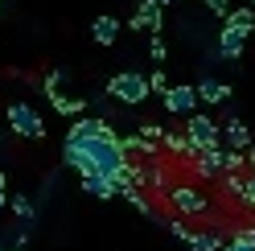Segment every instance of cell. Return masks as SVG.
I'll return each instance as SVG.
<instances>
[{
	"label": "cell",
	"instance_id": "cell-34",
	"mask_svg": "<svg viewBox=\"0 0 255 251\" xmlns=\"http://www.w3.org/2000/svg\"><path fill=\"white\" fill-rule=\"evenodd\" d=\"M0 251H21V247H0Z\"/></svg>",
	"mask_w": 255,
	"mask_h": 251
},
{
	"label": "cell",
	"instance_id": "cell-36",
	"mask_svg": "<svg viewBox=\"0 0 255 251\" xmlns=\"http://www.w3.org/2000/svg\"><path fill=\"white\" fill-rule=\"evenodd\" d=\"M161 4H177V0H161Z\"/></svg>",
	"mask_w": 255,
	"mask_h": 251
},
{
	"label": "cell",
	"instance_id": "cell-5",
	"mask_svg": "<svg viewBox=\"0 0 255 251\" xmlns=\"http://www.w3.org/2000/svg\"><path fill=\"white\" fill-rule=\"evenodd\" d=\"M222 152H227L222 144H210V148H194V152L185 156L189 169H194V177H198L202 185H206V181H214V177L222 173Z\"/></svg>",
	"mask_w": 255,
	"mask_h": 251
},
{
	"label": "cell",
	"instance_id": "cell-37",
	"mask_svg": "<svg viewBox=\"0 0 255 251\" xmlns=\"http://www.w3.org/2000/svg\"><path fill=\"white\" fill-rule=\"evenodd\" d=\"M251 8H255V0H251Z\"/></svg>",
	"mask_w": 255,
	"mask_h": 251
},
{
	"label": "cell",
	"instance_id": "cell-18",
	"mask_svg": "<svg viewBox=\"0 0 255 251\" xmlns=\"http://www.w3.org/2000/svg\"><path fill=\"white\" fill-rule=\"evenodd\" d=\"M222 243H227V239H222V235L210 227V231H198V235H189V251H222Z\"/></svg>",
	"mask_w": 255,
	"mask_h": 251
},
{
	"label": "cell",
	"instance_id": "cell-29",
	"mask_svg": "<svg viewBox=\"0 0 255 251\" xmlns=\"http://www.w3.org/2000/svg\"><path fill=\"white\" fill-rule=\"evenodd\" d=\"M206 8H210L214 17H227V12H231V0H206Z\"/></svg>",
	"mask_w": 255,
	"mask_h": 251
},
{
	"label": "cell",
	"instance_id": "cell-16",
	"mask_svg": "<svg viewBox=\"0 0 255 251\" xmlns=\"http://www.w3.org/2000/svg\"><path fill=\"white\" fill-rule=\"evenodd\" d=\"M161 152L165 156H189V152H194V148H189V140H185V128H165Z\"/></svg>",
	"mask_w": 255,
	"mask_h": 251
},
{
	"label": "cell",
	"instance_id": "cell-25",
	"mask_svg": "<svg viewBox=\"0 0 255 251\" xmlns=\"http://www.w3.org/2000/svg\"><path fill=\"white\" fill-rule=\"evenodd\" d=\"M169 231H173V239H181V243H189V235H194V231H189L185 223H181V218H169V223H165Z\"/></svg>",
	"mask_w": 255,
	"mask_h": 251
},
{
	"label": "cell",
	"instance_id": "cell-1",
	"mask_svg": "<svg viewBox=\"0 0 255 251\" xmlns=\"http://www.w3.org/2000/svg\"><path fill=\"white\" fill-rule=\"evenodd\" d=\"M62 161L78 173H99V177H111L116 169L128 161V152L120 148V132L111 128L103 116H74L70 120V132L62 140Z\"/></svg>",
	"mask_w": 255,
	"mask_h": 251
},
{
	"label": "cell",
	"instance_id": "cell-20",
	"mask_svg": "<svg viewBox=\"0 0 255 251\" xmlns=\"http://www.w3.org/2000/svg\"><path fill=\"white\" fill-rule=\"evenodd\" d=\"M8 206H12V214H17V218H21L25 227H33V218H37V210H33V202H29L25 194H12V198H8Z\"/></svg>",
	"mask_w": 255,
	"mask_h": 251
},
{
	"label": "cell",
	"instance_id": "cell-4",
	"mask_svg": "<svg viewBox=\"0 0 255 251\" xmlns=\"http://www.w3.org/2000/svg\"><path fill=\"white\" fill-rule=\"evenodd\" d=\"M4 124H8V132H17L21 140H45V120L37 116V107H29L25 99L4 107Z\"/></svg>",
	"mask_w": 255,
	"mask_h": 251
},
{
	"label": "cell",
	"instance_id": "cell-33",
	"mask_svg": "<svg viewBox=\"0 0 255 251\" xmlns=\"http://www.w3.org/2000/svg\"><path fill=\"white\" fill-rule=\"evenodd\" d=\"M0 148H4V128H0Z\"/></svg>",
	"mask_w": 255,
	"mask_h": 251
},
{
	"label": "cell",
	"instance_id": "cell-35",
	"mask_svg": "<svg viewBox=\"0 0 255 251\" xmlns=\"http://www.w3.org/2000/svg\"><path fill=\"white\" fill-rule=\"evenodd\" d=\"M0 17H4V0H0Z\"/></svg>",
	"mask_w": 255,
	"mask_h": 251
},
{
	"label": "cell",
	"instance_id": "cell-2",
	"mask_svg": "<svg viewBox=\"0 0 255 251\" xmlns=\"http://www.w3.org/2000/svg\"><path fill=\"white\" fill-rule=\"evenodd\" d=\"M161 202H169L181 218H210V214H214V202H210V194L202 190L198 177H194V181H177V185L169 181V190H165Z\"/></svg>",
	"mask_w": 255,
	"mask_h": 251
},
{
	"label": "cell",
	"instance_id": "cell-17",
	"mask_svg": "<svg viewBox=\"0 0 255 251\" xmlns=\"http://www.w3.org/2000/svg\"><path fill=\"white\" fill-rule=\"evenodd\" d=\"M214 181H218V194L227 198V202L243 206V173H218Z\"/></svg>",
	"mask_w": 255,
	"mask_h": 251
},
{
	"label": "cell",
	"instance_id": "cell-24",
	"mask_svg": "<svg viewBox=\"0 0 255 251\" xmlns=\"http://www.w3.org/2000/svg\"><path fill=\"white\" fill-rule=\"evenodd\" d=\"M243 206H247V210H255V173H247V177H243Z\"/></svg>",
	"mask_w": 255,
	"mask_h": 251
},
{
	"label": "cell",
	"instance_id": "cell-14",
	"mask_svg": "<svg viewBox=\"0 0 255 251\" xmlns=\"http://www.w3.org/2000/svg\"><path fill=\"white\" fill-rule=\"evenodd\" d=\"M120 198L132 206L136 214H148V218H156V206H152V198H148V190H140V185H124L120 190Z\"/></svg>",
	"mask_w": 255,
	"mask_h": 251
},
{
	"label": "cell",
	"instance_id": "cell-31",
	"mask_svg": "<svg viewBox=\"0 0 255 251\" xmlns=\"http://www.w3.org/2000/svg\"><path fill=\"white\" fill-rule=\"evenodd\" d=\"M247 173H255V144L247 148Z\"/></svg>",
	"mask_w": 255,
	"mask_h": 251
},
{
	"label": "cell",
	"instance_id": "cell-30",
	"mask_svg": "<svg viewBox=\"0 0 255 251\" xmlns=\"http://www.w3.org/2000/svg\"><path fill=\"white\" fill-rule=\"evenodd\" d=\"M4 202H8V181H4V173H0V214H4Z\"/></svg>",
	"mask_w": 255,
	"mask_h": 251
},
{
	"label": "cell",
	"instance_id": "cell-23",
	"mask_svg": "<svg viewBox=\"0 0 255 251\" xmlns=\"http://www.w3.org/2000/svg\"><path fill=\"white\" fill-rule=\"evenodd\" d=\"M148 87H152V95H165V91H169V78H165V70H152V74H148Z\"/></svg>",
	"mask_w": 255,
	"mask_h": 251
},
{
	"label": "cell",
	"instance_id": "cell-3",
	"mask_svg": "<svg viewBox=\"0 0 255 251\" xmlns=\"http://www.w3.org/2000/svg\"><path fill=\"white\" fill-rule=\"evenodd\" d=\"M103 91H107L111 99H120V103H132V107H140V103L152 95L148 74H140V70H120V74H111Z\"/></svg>",
	"mask_w": 255,
	"mask_h": 251
},
{
	"label": "cell",
	"instance_id": "cell-21",
	"mask_svg": "<svg viewBox=\"0 0 255 251\" xmlns=\"http://www.w3.org/2000/svg\"><path fill=\"white\" fill-rule=\"evenodd\" d=\"M247 169V148H227L222 152V173H243Z\"/></svg>",
	"mask_w": 255,
	"mask_h": 251
},
{
	"label": "cell",
	"instance_id": "cell-7",
	"mask_svg": "<svg viewBox=\"0 0 255 251\" xmlns=\"http://www.w3.org/2000/svg\"><path fill=\"white\" fill-rule=\"evenodd\" d=\"M161 99H165V112H169V116H189V112H198V91H194V83L169 87Z\"/></svg>",
	"mask_w": 255,
	"mask_h": 251
},
{
	"label": "cell",
	"instance_id": "cell-9",
	"mask_svg": "<svg viewBox=\"0 0 255 251\" xmlns=\"http://www.w3.org/2000/svg\"><path fill=\"white\" fill-rule=\"evenodd\" d=\"M218 140H222V148H251V144H255L251 128H247L239 116H231L227 124H218Z\"/></svg>",
	"mask_w": 255,
	"mask_h": 251
},
{
	"label": "cell",
	"instance_id": "cell-22",
	"mask_svg": "<svg viewBox=\"0 0 255 251\" xmlns=\"http://www.w3.org/2000/svg\"><path fill=\"white\" fill-rule=\"evenodd\" d=\"M222 251H255V243H251L247 227H239V231H235V239H231V243H222Z\"/></svg>",
	"mask_w": 255,
	"mask_h": 251
},
{
	"label": "cell",
	"instance_id": "cell-6",
	"mask_svg": "<svg viewBox=\"0 0 255 251\" xmlns=\"http://www.w3.org/2000/svg\"><path fill=\"white\" fill-rule=\"evenodd\" d=\"M185 140H189V148L222 144V140H218V124H214L210 116H202V112H189V116H185Z\"/></svg>",
	"mask_w": 255,
	"mask_h": 251
},
{
	"label": "cell",
	"instance_id": "cell-19",
	"mask_svg": "<svg viewBox=\"0 0 255 251\" xmlns=\"http://www.w3.org/2000/svg\"><path fill=\"white\" fill-rule=\"evenodd\" d=\"M50 103H54V112H58V116H66V120H74V116H83V112H87V103H83V99H66L62 91H58V95H50Z\"/></svg>",
	"mask_w": 255,
	"mask_h": 251
},
{
	"label": "cell",
	"instance_id": "cell-15",
	"mask_svg": "<svg viewBox=\"0 0 255 251\" xmlns=\"http://www.w3.org/2000/svg\"><path fill=\"white\" fill-rule=\"evenodd\" d=\"M222 25H231L235 33L251 37V33H255V8H251V4H243V8H231L227 17H222Z\"/></svg>",
	"mask_w": 255,
	"mask_h": 251
},
{
	"label": "cell",
	"instance_id": "cell-8",
	"mask_svg": "<svg viewBox=\"0 0 255 251\" xmlns=\"http://www.w3.org/2000/svg\"><path fill=\"white\" fill-rule=\"evenodd\" d=\"M161 25H165V4L161 0H140L132 8V21H128V29H148V33H156Z\"/></svg>",
	"mask_w": 255,
	"mask_h": 251
},
{
	"label": "cell",
	"instance_id": "cell-28",
	"mask_svg": "<svg viewBox=\"0 0 255 251\" xmlns=\"http://www.w3.org/2000/svg\"><path fill=\"white\" fill-rule=\"evenodd\" d=\"M58 91H62V70L45 74V95H58Z\"/></svg>",
	"mask_w": 255,
	"mask_h": 251
},
{
	"label": "cell",
	"instance_id": "cell-12",
	"mask_svg": "<svg viewBox=\"0 0 255 251\" xmlns=\"http://www.w3.org/2000/svg\"><path fill=\"white\" fill-rule=\"evenodd\" d=\"M120 29H124V25H120L116 17H111V12H103V17H95V21H91V37L99 41V45H116Z\"/></svg>",
	"mask_w": 255,
	"mask_h": 251
},
{
	"label": "cell",
	"instance_id": "cell-26",
	"mask_svg": "<svg viewBox=\"0 0 255 251\" xmlns=\"http://www.w3.org/2000/svg\"><path fill=\"white\" fill-rule=\"evenodd\" d=\"M148 54H152V62H165V58H169V45L152 33V41H148Z\"/></svg>",
	"mask_w": 255,
	"mask_h": 251
},
{
	"label": "cell",
	"instance_id": "cell-32",
	"mask_svg": "<svg viewBox=\"0 0 255 251\" xmlns=\"http://www.w3.org/2000/svg\"><path fill=\"white\" fill-rule=\"evenodd\" d=\"M247 227V235H251V243H255V223H243Z\"/></svg>",
	"mask_w": 255,
	"mask_h": 251
},
{
	"label": "cell",
	"instance_id": "cell-11",
	"mask_svg": "<svg viewBox=\"0 0 255 251\" xmlns=\"http://www.w3.org/2000/svg\"><path fill=\"white\" fill-rule=\"evenodd\" d=\"M194 91H198V103H206V107H218L231 99V87L218 83V78H202V83H194Z\"/></svg>",
	"mask_w": 255,
	"mask_h": 251
},
{
	"label": "cell",
	"instance_id": "cell-13",
	"mask_svg": "<svg viewBox=\"0 0 255 251\" xmlns=\"http://www.w3.org/2000/svg\"><path fill=\"white\" fill-rule=\"evenodd\" d=\"M83 190H87L91 198H103V202L120 198V185H116V177H99V173H87V177H83Z\"/></svg>",
	"mask_w": 255,
	"mask_h": 251
},
{
	"label": "cell",
	"instance_id": "cell-27",
	"mask_svg": "<svg viewBox=\"0 0 255 251\" xmlns=\"http://www.w3.org/2000/svg\"><path fill=\"white\" fill-rule=\"evenodd\" d=\"M140 136H148V140H161V136H165V128H161V124H152V120H144V124H140Z\"/></svg>",
	"mask_w": 255,
	"mask_h": 251
},
{
	"label": "cell",
	"instance_id": "cell-10",
	"mask_svg": "<svg viewBox=\"0 0 255 251\" xmlns=\"http://www.w3.org/2000/svg\"><path fill=\"white\" fill-rule=\"evenodd\" d=\"M243 50H247V37H243V33H235L231 25H222V29H218V58L235 66V62L243 58Z\"/></svg>",
	"mask_w": 255,
	"mask_h": 251
}]
</instances>
